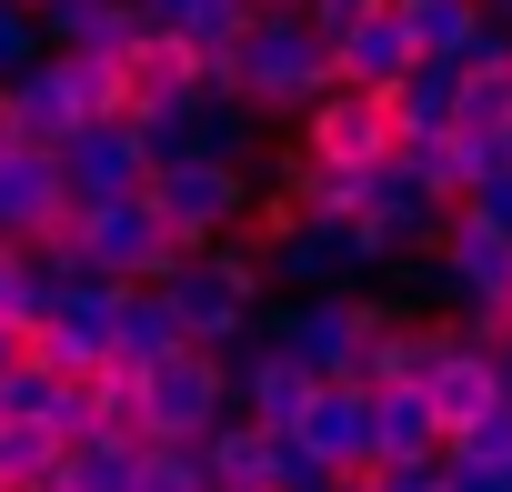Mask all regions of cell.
<instances>
[{
  "label": "cell",
  "mask_w": 512,
  "mask_h": 492,
  "mask_svg": "<svg viewBox=\"0 0 512 492\" xmlns=\"http://www.w3.org/2000/svg\"><path fill=\"white\" fill-rule=\"evenodd\" d=\"M231 402L262 422V432H292V422H302V402H312V372H302V362H282V352L262 342L251 362H231Z\"/></svg>",
  "instance_id": "cell-20"
},
{
  "label": "cell",
  "mask_w": 512,
  "mask_h": 492,
  "mask_svg": "<svg viewBox=\"0 0 512 492\" xmlns=\"http://www.w3.org/2000/svg\"><path fill=\"white\" fill-rule=\"evenodd\" d=\"M31 61H41V31H31V11H21V0H0V91H11Z\"/></svg>",
  "instance_id": "cell-31"
},
{
  "label": "cell",
  "mask_w": 512,
  "mask_h": 492,
  "mask_svg": "<svg viewBox=\"0 0 512 492\" xmlns=\"http://www.w3.org/2000/svg\"><path fill=\"white\" fill-rule=\"evenodd\" d=\"M131 492H211V472H201V452L151 442V452H141V472H131Z\"/></svg>",
  "instance_id": "cell-30"
},
{
  "label": "cell",
  "mask_w": 512,
  "mask_h": 492,
  "mask_svg": "<svg viewBox=\"0 0 512 492\" xmlns=\"http://www.w3.org/2000/svg\"><path fill=\"white\" fill-rule=\"evenodd\" d=\"M81 221V272H101V282H121V292H141V282H171V262H181V231L131 191V201H101V211H71Z\"/></svg>",
  "instance_id": "cell-6"
},
{
  "label": "cell",
  "mask_w": 512,
  "mask_h": 492,
  "mask_svg": "<svg viewBox=\"0 0 512 492\" xmlns=\"http://www.w3.org/2000/svg\"><path fill=\"white\" fill-rule=\"evenodd\" d=\"M282 442L322 452L332 472H362V462H372V392H362V382H312V402H302V422H292Z\"/></svg>",
  "instance_id": "cell-14"
},
{
  "label": "cell",
  "mask_w": 512,
  "mask_h": 492,
  "mask_svg": "<svg viewBox=\"0 0 512 492\" xmlns=\"http://www.w3.org/2000/svg\"><path fill=\"white\" fill-rule=\"evenodd\" d=\"M372 462H442V432H432L422 392H372Z\"/></svg>",
  "instance_id": "cell-24"
},
{
  "label": "cell",
  "mask_w": 512,
  "mask_h": 492,
  "mask_svg": "<svg viewBox=\"0 0 512 492\" xmlns=\"http://www.w3.org/2000/svg\"><path fill=\"white\" fill-rule=\"evenodd\" d=\"M442 452H462V462H512V412H502V402H492V412H482V422H472V432H452V442H442Z\"/></svg>",
  "instance_id": "cell-32"
},
{
  "label": "cell",
  "mask_w": 512,
  "mask_h": 492,
  "mask_svg": "<svg viewBox=\"0 0 512 492\" xmlns=\"http://www.w3.org/2000/svg\"><path fill=\"white\" fill-rule=\"evenodd\" d=\"M0 111H11V141H21V151H61L81 121L121 111V91H111V61H61V51H41L11 91H0Z\"/></svg>",
  "instance_id": "cell-3"
},
{
  "label": "cell",
  "mask_w": 512,
  "mask_h": 492,
  "mask_svg": "<svg viewBox=\"0 0 512 492\" xmlns=\"http://www.w3.org/2000/svg\"><path fill=\"white\" fill-rule=\"evenodd\" d=\"M452 131H462V141L512 131V71H462V91H452Z\"/></svg>",
  "instance_id": "cell-28"
},
{
  "label": "cell",
  "mask_w": 512,
  "mask_h": 492,
  "mask_svg": "<svg viewBox=\"0 0 512 492\" xmlns=\"http://www.w3.org/2000/svg\"><path fill=\"white\" fill-rule=\"evenodd\" d=\"M211 91H231L262 131H292L332 91V41L312 31V11H262L231 61H211Z\"/></svg>",
  "instance_id": "cell-2"
},
{
  "label": "cell",
  "mask_w": 512,
  "mask_h": 492,
  "mask_svg": "<svg viewBox=\"0 0 512 492\" xmlns=\"http://www.w3.org/2000/svg\"><path fill=\"white\" fill-rule=\"evenodd\" d=\"M201 472H211V492H272V462H282V432H262L251 412H231V422H211L201 442Z\"/></svg>",
  "instance_id": "cell-19"
},
{
  "label": "cell",
  "mask_w": 512,
  "mask_h": 492,
  "mask_svg": "<svg viewBox=\"0 0 512 492\" xmlns=\"http://www.w3.org/2000/svg\"><path fill=\"white\" fill-rule=\"evenodd\" d=\"M171 352H181V322H171L161 282L121 292V322H111V362H121V372H151V362H171Z\"/></svg>",
  "instance_id": "cell-22"
},
{
  "label": "cell",
  "mask_w": 512,
  "mask_h": 492,
  "mask_svg": "<svg viewBox=\"0 0 512 492\" xmlns=\"http://www.w3.org/2000/svg\"><path fill=\"white\" fill-rule=\"evenodd\" d=\"M412 392L432 402V432L452 442V432H472V422L492 412V352H482V342L442 312V322H432V372H422Z\"/></svg>",
  "instance_id": "cell-13"
},
{
  "label": "cell",
  "mask_w": 512,
  "mask_h": 492,
  "mask_svg": "<svg viewBox=\"0 0 512 492\" xmlns=\"http://www.w3.org/2000/svg\"><path fill=\"white\" fill-rule=\"evenodd\" d=\"M422 272H432V292L452 302V322H462V332L482 342V322H492V312L512 302V231H492L482 211H452ZM482 352H492V342H482Z\"/></svg>",
  "instance_id": "cell-5"
},
{
  "label": "cell",
  "mask_w": 512,
  "mask_h": 492,
  "mask_svg": "<svg viewBox=\"0 0 512 492\" xmlns=\"http://www.w3.org/2000/svg\"><path fill=\"white\" fill-rule=\"evenodd\" d=\"M312 11V31L332 41V31H352V21H372V11H392V0H302Z\"/></svg>",
  "instance_id": "cell-34"
},
{
  "label": "cell",
  "mask_w": 512,
  "mask_h": 492,
  "mask_svg": "<svg viewBox=\"0 0 512 492\" xmlns=\"http://www.w3.org/2000/svg\"><path fill=\"white\" fill-rule=\"evenodd\" d=\"M292 141L312 151V161H332V171H382L392 161V91H352V81H332L302 121H292Z\"/></svg>",
  "instance_id": "cell-9"
},
{
  "label": "cell",
  "mask_w": 512,
  "mask_h": 492,
  "mask_svg": "<svg viewBox=\"0 0 512 492\" xmlns=\"http://www.w3.org/2000/svg\"><path fill=\"white\" fill-rule=\"evenodd\" d=\"M362 332H372V302L362 292H272L262 302V342L282 362H302L312 382H352Z\"/></svg>",
  "instance_id": "cell-4"
},
{
  "label": "cell",
  "mask_w": 512,
  "mask_h": 492,
  "mask_svg": "<svg viewBox=\"0 0 512 492\" xmlns=\"http://www.w3.org/2000/svg\"><path fill=\"white\" fill-rule=\"evenodd\" d=\"M372 231H382V252L402 262V272H422L432 262V241H442V221H452V201H432L402 161H382V171H362V201H352Z\"/></svg>",
  "instance_id": "cell-12"
},
{
  "label": "cell",
  "mask_w": 512,
  "mask_h": 492,
  "mask_svg": "<svg viewBox=\"0 0 512 492\" xmlns=\"http://www.w3.org/2000/svg\"><path fill=\"white\" fill-rule=\"evenodd\" d=\"M31 31L61 61H111L141 21H131V0H31Z\"/></svg>",
  "instance_id": "cell-16"
},
{
  "label": "cell",
  "mask_w": 512,
  "mask_h": 492,
  "mask_svg": "<svg viewBox=\"0 0 512 492\" xmlns=\"http://www.w3.org/2000/svg\"><path fill=\"white\" fill-rule=\"evenodd\" d=\"M251 11H302V0H251Z\"/></svg>",
  "instance_id": "cell-38"
},
{
  "label": "cell",
  "mask_w": 512,
  "mask_h": 492,
  "mask_svg": "<svg viewBox=\"0 0 512 492\" xmlns=\"http://www.w3.org/2000/svg\"><path fill=\"white\" fill-rule=\"evenodd\" d=\"M482 21H492V31H512V0H482Z\"/></svg>",
  "instance_id": "cell-37"
},
{
  "label": "cell",
  "mask_w": 512,
  "mask_h": 492,
  "mask_svg": "<svg viewBox=\"0 0 512 492\" xmlns=\"http://www.w3.org/2000/svg\"><path fill=\"white\" fill-rule=\"evenodd\" d=\"M0 151H21V141H11V111H0Z\"/></svg>",
  "instance_id": "cell-39"
},
{
  "label": "cell",
  "mask_w": 512,
  "mask_h": 492,
  "mask_svg": "<svg viewBox=\"0 0 512 492\" xmlns=\"http://www.w3.org/2000/svg\"><path fill=\"white\" fill-rule=\"evenodd\" d=\"M61 211H71V191H61V161L51 151H0V241L31 252Z\"/></svg>",
  "instance_id": "cell-17"
},
{
  "label": "cell",
  "mask_w": 512,
  "mask_h": 492,
  "mask_svg": "<svg viewBox=\"0 0 512 492\" xmlns=\"http://www.w3.org/2000/svg\"><path fill=\"white\" fill-rule=\"evenodd\" d=\"M492 402L512 412V342H492Z\"/></svg>",
  "instance_id": "cell-36"
},
{
  "label": "cell",
  "mask_w": 512,
  "mask_h": 492,
  "mask_svg": "<svg viewBox=\"0 0 512 492\" xmlns=\"http://www.w3.org/2000/svg\"><path fill=\"white\" fill-rule=\"evenodd\" d=\"M462 211H482V221H492V231H512V171H482V181H472V201H462Z\"/></svg>",
  "instance_id": "cell-33"
},
{
  "label": "cell",
  "mask_w": 512,
  "mask_h": 492,
  "mask_svg": "<svg viewBox=\"0 0 512 492\" xmlns=\"http://www.w3.org/2000/svg\"><path fill=\"white\" fill-rule=\"evenodd\" d=\"M41 302H51V272L21 252V241H0V322H21V332H31Z\"/></svg>",
  "instance_id": "cell-29"
},
{
  "label": "cell",
  "mask_w": 512,
  "mask_h": 492,
  "mask_svg": "<svg viewBox=\"0 0 512 492\" xmlns=\"http://www.w3.org/2000/svg\"><path fill=\"white\" fill-rule=\"evenodd\" d=\"M21 362H31V332H21V322H0V372H21Z\"/></svg>",
  "instance_id": "cell-35"
},
{
  "label": "cell",
  "mask_w": 512,
  "mask_h": 492,
  "mask_svg": "<svg viewBox=\"0 0 512 492\" xmlns=\"http://www.w3.org/2000/svg\"><path fill=\"white\" fill-rule=\"evenodd\" d=\"M392 161H402L432 201H452V211L472 201V141H462V131H442V141H392Z\"/></svg>",
  "instance_id": "cell-26"
},
{
  "label": "cell",
  "mask_w": 512,
  "mask_h": 492,
  "mask_svg": "<svg viewBox=\"0 0 512 492\" xmlns=\"http://www.w3.org/2000/svg\"><path fill=\"white\" fill-rule=\"evenodd\" d=\"M51 462H61V432L0 412V492H41V482H51Z\"/></svg>",
  "instance_id": "cell-27"
},
{
  "label": "cell",
  "mask_w": 512,
  "mask_h": 492,
  "mask_svg": "<svg viewBox=\"0 0 512 492\" xmlns=\"http://www.w3.org/2000/svg\"><path fill=\"white\" fill-rule=\"evenodd\" d=\"M131 472H141V442H131V432H111V422H91V432L51 462V482H41V492H131Z\"/></svg>",
  "instance_id": "cell-21"
},
{
  "label": "cell",
  "mask_w": 512,
  "mask_h": 492,
  "mask_svg": "<svg viewBox=\"0 0 512 492\" xmlns=\"http://www.w3.org/2000/svg\"><path fill=\"white\" fill-rule=\"evenodd\" d=\"M141 201L181 231V252H201V241L251 221V171H231V161H151Z\"/></svg>",
  "instance_id": "cell-7"
},
{
  "label": "cell",
  "mask_w": 512,
  "mask_h": 492,
  "mask_svg": "<svg viewBox=\"0 0 512 492\" xmlns=\"http://www.w3.org/2000/svg\"><path fill=\"white\" fill-rule=\"evenodd\" d=\"M61 191H71V211H101V201H131L141 181H151V151H141V131H131V111H101V121H81L61 151Z\"/></svg>",
  "instance_id": "cell-10"
},
{
  "label": "cell",
  "mask_w": 512,
  "mask_h": 492,
  "mask_svg": "<svg viewBox=\"0 0 512 492\" xmlns=\"http://www.w3.org/2000/svg\"><path fill=\"white\" fill-rule=\"evenodd\" d=\"M161 302H171V322H181L191 352H211L221 372L251 362V352H262V302H272L262 231H221V241H201V252H181L171 282H161Z\"/></svg>",
  "instance_id": "cell-1"
},
{
  "label": "cell",
  "mask_w": 512,
  "mask_h": 492,
  "mask_svg": "<svg viewBox=\"0 0 512 492\" xmlns=\"http://www.w3.org/2000/svg\"><path fill=\"white\" fill-rule=\"evenodd\" d=\"M272 151V131L251 121L231 91H201V101H181V141H171V161H231V171H251Z\"/></svg>",
  "instance_id": "cell-15"
},
{
  "label": "cell",
  "mask_w": 512,
  "mask_h": 492,
  "mask_svg": "<svg viewBox=\"0 0 512 492\" xmlns=\"http://www.w3.org/2000/svg\"><path fill=\"white\" fill-rule=\"evenodd\" d=\"M392 11H402V31H412L422 61H452V71H462V51H472V31H482V0H392Z\"/></svg>",
  "instance_id": "cell-25"
},
{
  "label": "cell",
  "mask_w": 512,
  "mask_h": 492,
  "mask_svg": "<svg viewBox=\"0 0 512 492\" xmlns=\"http://www.w3.org/2000/svg\"><path fill=\"white\" fill-rule=\"evenodd\" d=\"M452 91H462L452 61H412V71L392 81V131H402V141H442V131H452Z\"/></svg>",
  "instance_id": "cell-23"
},
{
  "label": "cell",
  "mask_w": 512,
  "mask_h": 492,
  "mask_svg": "<svg viewBox=\"0 0 512 492\" xmlns=\"http://www.w3.org/2000/svg\"><path fill=\"white\" fill-rule=\"evenodd\" d=\"M231 412H241V402H231V372H221L211 352H191V342L141 372V442H181V452H191V442H201L211 422H231Z\"/></svg>",
  "instance_id": "cell-8"
},
{
  "label": "cell",
  "mask_w": 512,
  "mask_h": 492,
  "mask_svg": "<svg viewBox=\"0 0 512 492\" xmlns=\"http://www.w3.org/2000/svg\"><path fill=\"white\" fill-rule=\"evenodd\" d=\"M111 91H121V111H181V101L211 91V71H201V51L181 31H131L111 51Z\"/></svg>",
  "instance_id": "cell-11"
},
{
  "label": "cell",
  "mask_w": 512,
  "mask_h": 492,
  "mask_svg": "<svg viewBox=\"0 0 512 492\" xmlns=\"http://www.w3.org/2000/svg\"><path fill=\"white\" fill-rule=\"evenodd\" d=\"M412 61H422V51H412L402 11H372V21L332 31V81H352V91H392V81H402Z\"/></svg>",
  "instance_id": "cell-18"
}]
</instances>
